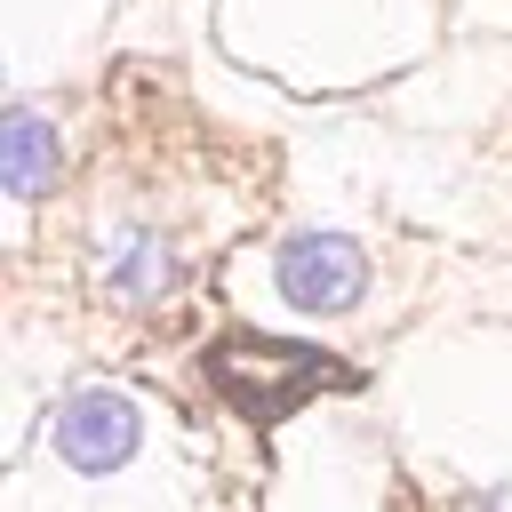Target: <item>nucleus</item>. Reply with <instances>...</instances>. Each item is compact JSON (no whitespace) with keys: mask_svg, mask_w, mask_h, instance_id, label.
<instances>
[{"mask_svg":"<svg viewBox=\"0 0 512 512\" xmlns=\"http://www.w3.org/2000/svg\"><path fill=\"white\" fill-rule=\"evenodd\" d=\"M200 376L248 416V424H280L288 408H304L320 384H352L344 360H328L320 344H288L272 328H224L200 352Z\"/></svg>","mask_w":512,"mask_h":512,"instance_id":"obj_1","label":"nucleus"},{"mask_svg":"<svg viewBox=\"0 0 512 512\" xmlns=\"http://www.w3.org/2000/svg\"><path fill=\"white\" fill-rule=\"evenodd\" d=\"M136 448H144V408H136L128 392H112V384H80V392H64L56 416H48V456H56L64 472L104 480V472H128Z\"/></svg>","mask_w":512,"mask_h":512,"instance_id":"obj_2","label":"nucleus"},{"mask_svg":"<svg viewBox=\"0 0 512 512\" xmlns=\"http://www.w3.org/2000/svg\"><path fill=\"white\" fill-rule=\"evenodd\" d=\"M272 296L304 320H336L368 296V248L352 232H296L272 256Z\"/></svg>","mask_w":512,"mask_h":512,"instance_id":"obj_3","label":"nucleus"},{"mask_svg":"<svg viewBox=\"0 0 512 512\" xmlns=\"http://www.w3.org/2000/svg\"><path fill=\"white\" fill-rule=\"evenodd\" d=\"M56 176H64V128L40 104H8V120H0V184H8V200L32 208V200L56 192Z\"/></svg>","mask_w":512,"mask_h":512,"instance_id":"obj_4","label":"nucleus"},{"mask_svg":"<svg viewBox=\"0 0 512 512\" xmlns=\"http://www.w3.org/2000/svg\"><path fill=\"white\" fill-rule=\"evenodd\" d=\"M176 272V256L152 240V232H120L112 240V264H104V280H112V296L120 304H152V288Z\"/></svg>","mask_w":512,"mask_h":512,"instance_id":"obj_5","label":"nucleus"}]
</instances>
